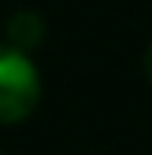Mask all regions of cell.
<instances>
[{
  "label": "cell",
  "instance_id": "3957f363",
  "mask_svg": "<svg viewBox=\"0 0 152 155\" xmlns=\"http://www.w3.org/2000/svg\"><path fill=\"white\" fill-rule=\"evenodd\" d=\"M143 73H146V79L152 82V45L146 48V57H143Z\"/></svg>",
  "mask_w": 152,
  "mask_h": 155
},
{
  "label": "cell",
  "instance_id": "6da1fadb",
  "mask_svg": "<svg viewBox=\"0 0 152 155\" xmlns=\"http://www.w3.org/2000/svg\"><path fill=\"white\" fill-rule=\"evenodd\" d=\"M41 79L29 54L0 45V124H16L35 111Z\"/></svg>",
  "mask_w": 152,
  "mask_h": 155
},
{
  "label": "cell",
  "instance_id": "7a4b0ae2",
  "mask_svg": "<svg viewBox=\"0 0 152 155\" xmlns=\"http://www.w3.org/2000/svg\"><path fill=\"white\" fill-rule=\"evenodd\" d=\"M41 38H45V22H41L38 13H16L10 19V25H6V45L22 51V54L38 48Z\"/></svg>",
  "mask_w": 152,
  "mask_h": 155
}]
</instances>
